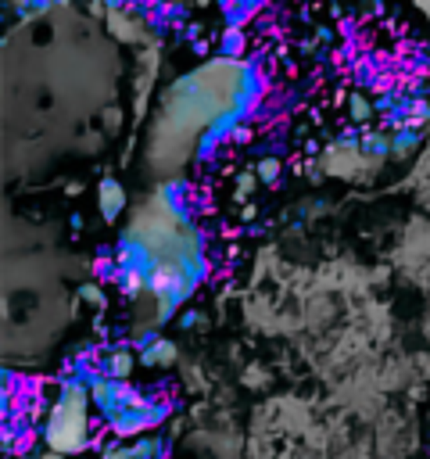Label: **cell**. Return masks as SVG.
Returning a JSON list of instances; mask_svg holds the SVG:
<instances>
[{
    "mask_svg": "<svg viewBox=\"0 0 430 459\" xmlns=\"http://www.w3.org/2000/svg\"><path fill=\"white\" fill-rule=\"evenodd\" d=\"M211 230L201 223V198L194 183H169L155 208H144L122 237L115 259V284L126 298L155 294L158 313L187 301L211 273Z\"/></svg>",
    "mask_w": 430,
    "mask_h": 459,
    "instance_id": "6da1fadb",
    "label": "cell"
},
{
    "mask_svg": "<svg viewBox=\"0 0 430 459\" xmlns=\"http://www.w3.org/2000/svg\"><path fill=\"white\" fill-rule=\"evenodd\" d=\"M101 198H104V205H101V208H104V219H115L118 208H122V201H126V198H122V187H118L115 179H104Z\"/></svg>",
    "mask_w": 430,
    "mask_h": 459,
    "instance_id": "7a4b0ae2",
    "label": "cell"
}]
</instances>
